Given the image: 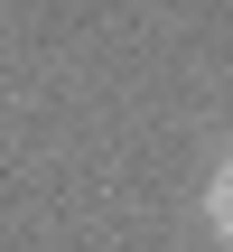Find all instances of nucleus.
Masks as SVG:
<instances>
[{"label": "nucleus", "mask_w": 233, "mask_h": 252, "mask_svg": "<svg viewBox=\"0 0 233 252\" xmlns=\"http://www.w3.org/2000/svg\"><path fill=\"white\" fill-rule=\"evenodd\" d=\"M205 224H215V234L233 243V159L215 168V178H205Z\"/></svg>", "instance_id": "nucleus-1"}]
</instances>
